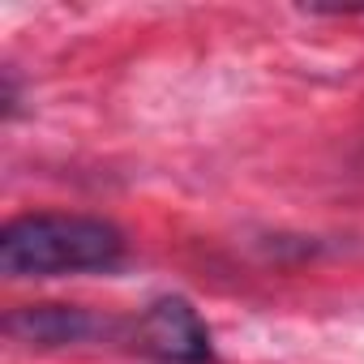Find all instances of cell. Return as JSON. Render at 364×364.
<instances>
[{
	"label": "cell",
	"instance_id": "1",
	"mask_svg": "<svg viewBox=\"0 0 364 364\" xmlns=\"http://www.w3.org/2000/svg\"><path fill=\"white\" fill-rule=\"evenodd\" d=\"M124 232L95 215H22L0 228V274L9 279H65L116 270L124 262Z\"/></svg>",
	"mask_w": 364,
	"mask_h": 364
},
{
	"label": "cell",
	"instance_id": "2",
	"mask_svg": "<svg viewBox=\"0 0 364 364\" xmlns=\"http://www.w3.org/2000/svg\"><path fill=\"white\" fill-rule=\"evenodd\" d=\"M5 334L22 347L56 351V347H82V343L112 338L120 334V321L95 309H82V304H22L5 313Z\"/></svg>",
	"mask_w": 364,
	"mask_h": 364
},
{
	"label": "cell",
	"instance_id": "3",
	"mask_svg": "<svg viewBox=\"0 0 364 364\" xmlns=\"http://www.w3.org/2000/svg\"><path fill=\"white\" fill-rule=\"evenodd\" d=\"M137 347L159 355L163 364H206L210 360V330L202 313L185 296H163L133 321Z\"/></svg>",
	"mask_w": 364,
	"mask_h": 364
}]
</instances>
